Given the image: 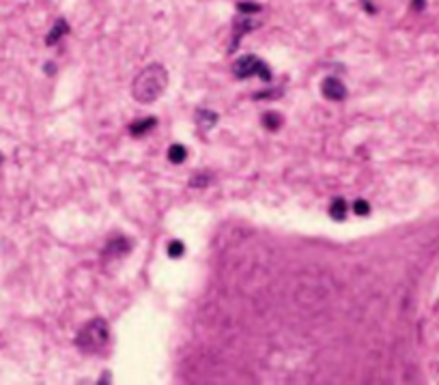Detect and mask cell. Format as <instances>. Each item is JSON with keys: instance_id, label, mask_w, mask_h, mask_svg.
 <instances>
[{"instance_id": "6da1fadb", "label": "cell", "mask_w": 439, "mask_h": 385, "mask_svg": "<svg viewBox=\"0 0 439 385\" xmlns=\"http://www.w3.org/2000/svg\"><path fill=\"white\" fill-rule=\"evenodd\" d=\"M166 86H168V71L162 65H149L134 80L131 95L140 103H153L155 99L162 97Z\"/></svg>"}, {"instance_id": "7a4b0ae2", "label": "cell", "mask_w": 439, "mask_h": 385, "mask_svg": "<svg viewBox=\"0 0 439 385\" xmlns=\"http://www.w3.org/2000/svg\"><path fill=\"white\" fill-rule=\"evenodd\" d=\"M108 325H106V321L103 319H93L91 323L84 325V329L78 334L76 338V345L80 351H84V353H97L101 351L103 347H106V342H108Z\"/></svg>"}, {"instance_id": "3957f363", "label": "cell", "mask_w": 439, "mask_h": 385, "mask_svg": "<svg viewBox=\"0 0 439 385\" xmlns=\"http://www.w3.org/2000/svg\"><path fill=\"white\" fill-rule=\"evenodd\" d=\"M233 74L239 78V80H246V78H252V76H258L263 82H271V71L267 69V65L258 56H242L237 58V62L233 65Z\"/></svg>"}, {"instance_id": "277c9868", "label": "cell", "mask_w": 439, "mask_h": 385, "mask_svg": "<svg viewBox=\"0 0 439 385\" xmlns=\"http://www.w3.org/2000/svg\"><path fill=\"white\" fill-rule=\"evenodd\" d=\"M321 93H323V97L330 99V101H342L347 97V86H344L338 78H325L321 84Z\"/></svg>"}, {"instance_id": "5b68a950", "label": "cell", "mask_w": 439, "mask_h": 385, "mask_svg": "<svg viewBox=\"0 0 439 385\" xmlns=\"http://www.w3.org/2000/svg\"><path fill=\"white\" fill-rule=\"evenodd\" d=\"M258 26H260V19H254L252 15H246V13L237 15V19H235V37H233V48H235V43H239V39H242L246 33H250V30H254V28H258Z\"/></svg>"}, {"instance_id": "8992f818", "label": "cell", "mask_w": 439, "mask_h": 385, "mask_svg": "<svg viewBox=\"0 0 439 385\" xmlns=\"http://www.w3.org/2000/svg\"><path fill=\"white\" fill-rule=\"evenodd\" d=\"M67 30H69V24L65 22V19H62V17H60V19H56L54 28H52V30H50V35L46 37V43H48V46H54L62 35H67Z\"/></svg>"}, {"instance_id": "52a82bcc", "label": "cell", "mask_w": 439, "mask_h": 385, "mask_svg": "<svg viewBox=\"0 0 439 385\" xmlns=\"http://www.w3.org/2000/svg\"><path fill=\"white\" fill-rule=\"evenodd\" d=\"M217 119H220V117H217L215 112H211V110H198V112H196V123L201 125L203 129H211L213 125L217 123Z\"/></svg>"}, {"instance_id": "ba28073f", "label": "cell", "mask_w": 439, "mask_h": 385, "mask_svg": "<svg viewBox=\"0 0 439 385\" xmlns=\"http://www.w3.org/2000/svg\"><path fill=\"white\" fill-rule=\"evenodd\" d=\"M153 127H155V119L153 117H146L142 121L131 123L129 125V131H131V136H144V133L149 131V129H153Z\"/></svg>"}, {"instance_id": "9c48e42d", "label": "cell", "mask_w": 439, "mask_h": 385, "mask_svg": "<svg viewBox=\"0 0 439 385\" xmlns=\"http://www.w3.org/2000/svg\"><path fill=\"white\" fill-rule=\"evenodd\" d=\"M187 157V149L183 147V144H172V147L168 149V160L172 164H183Z\"/></svg>"}, {"instance_id": "30bf717a", "label": "cell", "mask_w": 439, "mask_h": 385, "mask_svg": "<svg viewBox=\"0 0 439 385\" xmlns=\"http://www.w3.org/2000/svg\"><path fill=\"white\" fill-rule=\"evenodd\" d=\"M127 250H129V241L125 237H119L117 241H112L110 245H108V250H106V254H110V252H114L117 256H123V254H127Z\"/></svg>"}, {"instance_id": "8fae6325", "label": "cell", "mask_w": 439, "mask_h": 385, "mask_svg": "<svg viewBox=\"0 0 439 385\" xmlns=\"http://www.w3.org/2000/svg\"><path fill=\"white\" fill-rule=\"evenodd\" d=\"M330 215L334 217V220H344V217H347V202H344L342 198L334 200L332 207H330Z\"/></svg>"}, {"instance_id": "7c38bea8", "label": "cell", "mask_w": 439, "mask_h": 385, "mask_svg": "<svg viewBox=\"0 0 439 385\" xmlns=\"http://www.w3.org/2000/svg\"><path fill=\"white\" fill-rule=\"evenodd\" d=\"M263 125H265L267 129H278L280 125H282L280 114H276V112H267L265 117H263Z\"/></svg>"}, {"instance_id": "4fadbf2b", "label": "cell", "mask_w": 439, "mask_h": 385, "mask_svg": "<svg viewBox=\"0 0 439 385\" xmlns=\"http://www.w3.org/2000/svg\"><path fill=\"white\" fill-rule=\"evenodd\" d=\"M166 252H168V256H170V258H179V256L185 252V245H183L181 241H177V239H174V241H170V243H168V247H166Z\"/></svg>"}, {"instance_id": "5bb4252c", "label": "cell", "mask_w": 439, "mask_h": 385, "mask_svg": "<svg viewBox=\"0 0 439 385\" xmlns=\"http://www.w3.org/2000/svg\"><path fill=\"white\" fill-rule=\"evenodd\" d=\"M237 9H239V13H246V15L250 13V15H254V13L260 11V5H254V3H239Z\"/></svg>"}, {"instance_id": "9a60e30c", "label": "cell", "mask_w": 439, "mask_h": 385, "mask_svg": "<svg viewBox=\"0 0 439 385\" xmlns=\"http://www.w3.org/2000/svg\"><path fill=\"white\" fill-rule=\"evenodd\" d=\"M353 211L358 213V215H368V213H370V205L366 202V200H355Z\"/></svg>"}, {"instance_id": "2e32d148", "label": "cell", "mask_w": 439, "mask_h": 385, "mask_svg": "<svg viewBox=\"0 0 439 385\" xmlns=\"http://www.w3.org/2000/svg\"><path fill=\"white\" fill-rule=\"evenodd\" d=\"M209 183V176H203V174H198L192 179V187H205Z\"/></svg>"}, {"instance_id": "e0dca14e", "label": "cell", "mask_w": 439, "mask_h": 385, "mask_svg": "<svg viewBox=\"0 0 439 385\" xmlns=\"http://www.w3.org/2000/svg\"><path fill=\"white\" fill-rule=\"evenodd\" d=\"M424 7V0H413V9H422Z\"/></svg>"}]
</instances>
